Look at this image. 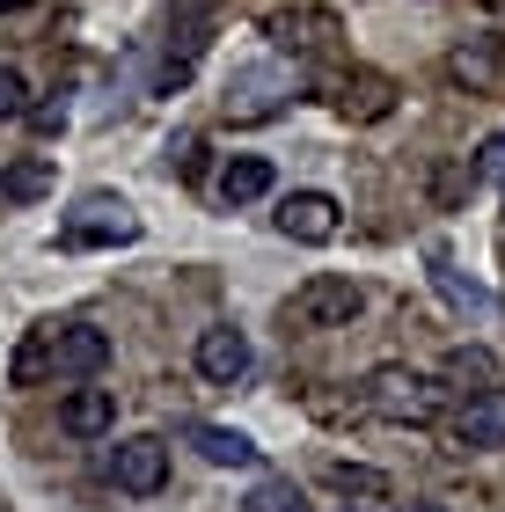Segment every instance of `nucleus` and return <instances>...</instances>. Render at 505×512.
I'll return each mask as SVG.
<instances>
[{
    "instance_id": "nucleus-22",
    "label": "nucleus",
    "mask_w": 505,
    "mask_h": 512,
    "mask_svg": "<svg viewBox=\"0 0 505 512\" xmlns=\"http://www.w3.org/2000/svg\"><path fill=\"white\" fill-rule=\"evenodd\" d=\"M469 169H476V183H491V176H505V132H491L484 147H476V161H469Z\"/></svg>"
},
{
    "instance_id": "nucleus-6",
    "label": "nucleus",
    "mask_w": 505,
    "mask_h": 512,
    "mask_svg": "<svg viewBox=\"0 0 505 512\" xmlns=\"http://www.w3.org/2000/svg\"><path fill=\"white\" fill-rule=\"evenodd\" d=\"M110 366V337L96 322H52V381H96Z\"/></svg>"
},
{
    "instance_id": "nucleus-7",
    "label": "nucleus",
    "mask_w": 505,
    "mask_h": 512,
    "mask_svg": "<svg viewBox=\"0 0 505 512\" xmlns=\"http://www.w3.org/2000/svg\"><path fill=\"white\" fill-rule=\"evenodd\" d=\"M337 227H344V213H337L330 191H293V198H279V235L286 242L323 249V242H337Z\"/></svg>"
},
{
    "instance_id": "nucleus-5",
    "label": "nucleus",
    "mask_w": 505,
    "mask_h": 512,
    "mask_svg": "<svg viewBox=\"0 0 505 512\" xmlns=\"http://www.w3.org/2000/svg\"><path fill=\"white\" fill-rule=\"evenodd\" d=\"M447 447L454 454H491V447H505V388H476V395L454 403Z\"/></svg>"
},
{
    "instance_id": "nucleus-4",
    "label": "nucleus",
    "mask_w": 505,
    "mask_h": 512,
    "mask_svg": "<svg viewBox=\"0 0 505 512\" xmlns=\"http://www.w3.org/2000/svg\"><path fill=\"white\" fill-rule=\"evenodd\" d=\"M286 96H301V74L279 66V59H257V66H235L220 110H227V118H242V125H257V118H279Z\"/></svg>"
},
{
    "instance_id": "nucleus-21",
    "label": "nucleus",
    "mask_w": 505,
    "mask_h": 512,
    "mask_svg": "<svg viewBox=\"0 0 505 512\" xmlns=\"http://www.w3.org/2000/svg\"><path fill=\"white\" fill-rule=\"evenodd\" d=\"M476 191V169H469V161H462V169H440V176H432V205H454V198H469Z\"/></svg>"
},
{
    "instance_id": "nucleus-13",
    "label": "nucleus",
    "mask_w": 505,
    "mask_h": 512,
    "mask_svg": "<svg viewBox=\"0 0 505 512\" xmlns=\"http://www.w3.org/2000/svg\"><path fill=\"white\" fill-rule=\"evenodd\" d=\"M183 439L213 461V469H257V439L249 432H227V425H183Z\"/></svg>"
},
{
    "instance_id": "nucleus-8",
    "label": "nucleus",
    "mask_w": 505,
    "mask_h": 512,
    "mask_svg": "<svg viewBox=\"0 0 505 512\" xmlns=\"http://www.w3.org/2000/svg\"><path fill=\"white\" fill-rule=\"evenodd\" d=\"M110 483H118L125 498H154L169 483V447L162 439H125V447L110 454Z\"/></svg>"
},
{
    "instance_id": "nucleus-24",
    "label": "nucleus",
    "mask_w": 505,
    "mask_h": 512,
    "mask_svg": "<svg viewBox=\"0 0 505 512\" xmlns=\"http://www.w3.org/2000/svg\"><path fill=\"white\" fill-rule=\"evenodd\" d=\"M403 512H447V505H432V498H410V505H403Z\"/></svg>"
},
{
    "instance_id": "nucleus-2",
    "label": "nucleus",
    "mask_w": 505,
    "mask_h": 512,
    "mask_svg": "<svg viewBox=\"0 0 505 512\" xmlns=\"http://www.w3.org/2000/svg\"><path fill=\"white\" fill-rule=\"evenodd\" d=\"M125 242H140V213L110 191L74 198V213L59 220V249H125Z\"/></svg>"
},
{
    "instance_id": "nucleus-16",
    "label": "nucleus",
    "mask_w": 505,
    "mask_h": 512,
    "mask_svg": "<svg viewBox=\"0 0 505 512\" xmlns=\"http://www.w3.org/2000/svg\"><path fill=\"white\" fill-rule=\"evenodd\" d=\"M52 191V161L30 154V161H15V169H0V205H30Z\"/></svg>"
},
{
    "instance_id": "nucleus-19",
    "label": "nucleus",
    "mask_w": 505,
    "mask_h": 512,
    "mask_svg": "<svg viewBox=\"0 0 505 512\" xmlns=\"http://www.w3.org/2000/svg\"><path fill=\"white\" fill-rule=\"evenodd\" d=\"M242 512H308V498L293 491V483L271 476V483H257V491H249V505H242Z\"/></svg>"
},
{
    "instance_id": "nucleus-1",
    "label": "nucleus",
    "mask_w": 505,
    "mask_h": 512,
    "mask_svg": "<svg viewBox=\"0 0 505 512\" xmlns=\"http://www.w3.org/2000/svg\"><path fill=\"white\" fill-rule=\"evenodd\" d=\"M359 410L381 417V425H432L447 410V388L432 374H418V366H374L359 381Z\"/></svg>"
},
{
    "instance_id": "nucleus-14",
    "label": "nucleus",
    "mask_w": 505,
    "mask_h": 512,
    "mask_svg": "<svg viewBox=\"0 0 505 512\" xmlns=\"http://www.w3.org/2000/svg\"><path fill=\"white\" fill-rule=\"evenodd\" d=\"M271 191V161L264 154H227L220 161V205H257Z\"/></svg>"
},
{
    "instance_id": "nucleus-9",
    "label": "nucleus",
    "mask_w": 505,
    "mask_h": 512,
    "mask_svg": "<svg viewBox=\"0 0 505 512\" xmlns=\"http://www.w3.org/2000/svg\"><path fill=\"white\" fill-rule=\"evenodd\" d=\"M447 81L469 88V96H498V81H505V37L454 44V52H447Z\"/></svg>"
},
{
    "instance_id": "nucleus-12",
    "label": "nucleus",
    "mask_w": 505,
    "mask_h": 512,
    "mask_svg": "<svg viewBox=\"0 0 505 512\" xmlns=\"http://www.w3.org/2000/svg\"><path fill=\"white\" fill-rule=\"evenodd\" d=\"M59 425L74 439H103L110 425H118V395H110V388H74L59 403Z\"/></svg>"
},
{
    "instance_id": "nucleus-3",
    "label": "nucleus",
    "mask_w": 505,
    "mask_h": 512,
    "mask_svg": "<svg viewBox=\"0 0 505 512\" xmlns=\"http://www.w3.org/2000/svg\"><path fill=\"white\" fill-rule=\"evenodd\" d=\"M359 286L352 278H337V271H315L308 286H293V300H286V330L293 337H323V330H344V322L359 315Z\"/></svg>"
},
{
    "instance_id": "nucleus-25",
    "label": "nucleus",
    "mask_w": 505,
    "mask_h": 512,
    "mask_svg": "<svg viewBox=\"0 0 505 512\" xmlns=\"http://www.w3.org/2000/svg\"><path fill=\"white\" fill-rule=\"evenodd\" d=\"M491 8H498V15H505V0H491Z\"/></svg>"
},
{
    "instance_id": "nucleus-26",
    "label": "nucleus",
    "mask_w": 505,
    "mask_h": 512,
    "mask_svg": "<svg viewBox=\"0 0 505 512\" xmlns=\"http://www.w3.org/2000/svg\"><path fill=\"white\" fill-rule=\"evenodd\" d=\"M344 512H359V505H344Z\"/></svg>"
},
{
    "instance_id": "nucleus-10",
    "label": "nucleus",
    "mask_w": 505,
    "mask_h": 512,
    "mask_svg": "<svg viewBox=\"0 0 505 512\" xmlns=\"http://www.w3.org/2000/svg\"><path fill=\"white\" fill-rule=\"evenodd\" d=\"M264 37L279 44V52H330L344 30H337L330 8H279V15L264 22Z\"/></svg>"
},
{
    "instance_id": "nucleus-11",
    "label": "nucleus",
    "mask_w": 505,
    "mask_h": 512,
    "mask_svg": "<svg viewBox=\"0 0 505 512\" xmlns=\"http://www.w3.org/2000/svg\"><path fill=\"white\" fill-rule=\"evenodd\" d=\"M198 374L213 381V388H235L249 374V337L235 330V322H220V330L198 337Z\"/></svg>"
},
{
    "instance_id": "nucleus-18",
    "label": "nucleus",
    "mask_w": 505,
    "mask_h": 512,
    "mask_svg": "<svg viewBox=\"0 0 505 512\" xmlns=\"http://www.w3.org/2000/svg\"><path fill=\"white\" fill-rule=\"evenodd\" d=\"M330 483H337V491H352V498H388V476L366 469V461H330Z\"/></svg>"
},
{
    "instance_id": "nucleus-15",
    "label": "nucleus",
    "mask_w": 505,
    "mask_h": 512,
    "mask_svg": "<svg viewBox=\"0 0 505 512\" xmlns=\"http://www.w3.org/2000/svg\"><path fill=\"white\" fill-rule=\"evenodd\" d=\"M440 374H447V388H454V395H476V388H498V359L484 352V344H454Z\"/></svg>"
},
{
    "instance_id": "nucleus-20",
    "label": "nucleus",
    "mask_w": 505,
    "mask_h": 512,
    "mask_svg": "<svg viewBox=\"0 0 505 512\" xmlns=\"http://www.w3.org/2000/svg\"><path fill=\"white\" fill-rule=\"evenodd\" d=\"M30 118V81H22V66H0V125Z\"/></svg>"
},
{
    "instance_id": "nucleus-23",
    "label": "nucleus",
    "mask_w": 505,
    "mask_h": 512,
    "mask_svg": "<svg viewBox=\"0 0 505 512\" xmlns=\"http://www.w3.org/2000/svg\"><path fill=\"white\" fill-rule=\"evenodd\" d=\"M30 125H37L44 139H52V132L66 125V103H30Z\"/></svg>"
},
{
    "instance_id": "nucleus-17",
    "label": "nucleus",
    "mask_w": 505,
    "mask_h": 512,
    "mask_svg": "<svg viewBox=\"0 0 505 512\" xmlns=\"http://www.w3.org/2000/svg\"><path fill=\"white\" fill-rule=\"evenodd\" d=\"M8 381H15V388H37V381H52V322L22 337V352L8 359Z\"/></svg>"
}]
</instances>
